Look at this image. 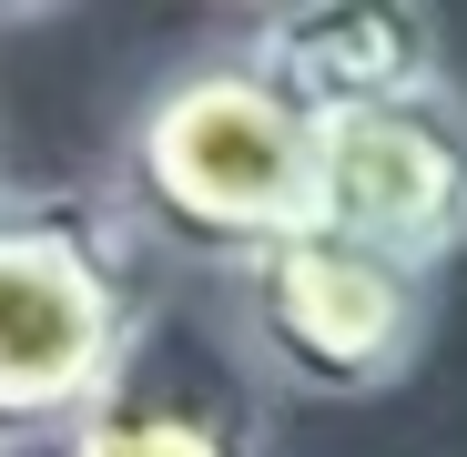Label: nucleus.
Wrapping results in <instances>:
<instances>
[{
    "label": "nucleus",
    "mask_w": 467,
    "mask_h": 457,
    "mask_svg": "<svg viewBox=\"0 0 467 457\" xmlns=\"http://www.w3.org/2000/svg\"><path fill=\"white\" fill-rule=\"evenodd\" d=\"M102 183L163 265L244 285L265 254L326 223V122L295 102V82L254 41L193 51L132 102Z\"/></svg>",
    "instance_id": "1"
},
{
    "label": "nucleus",
    "mask_w": 467,
    "mask_h": 457,
    "mask_svg": "<svg viewBox=\"0 0 467 457\" xmlns=\"http://www.w3.org/2000/svg\"><path fill=\"white\" fill-rule=\"evenodd\" d=\"M163 316V254L112 183L21 193L0 213V457L61 447Z\"/></svg>",
    "instance_id": "2"
},
{
    "label": "nucleus",
    "mask_w": 467,
    "mask_h": 457,
    "mask_svg": "<svg viewBox=\"0 0 467 457\" xmlns=\"http://www.w3.org/2000/svg\"><path fill=\"white\" fill-rule=\"evenodd\" d=\"M427 326H437V275L336 234V223L295 234L234 285L244 356L265 366L275 397H305V407H366L407 387L427 356Z\"/></svg>",
    "instance_id": "3"
},
{
    "label": "nucleus",
    "mask_w": 467,
    "mask_h": 457,
    "mask_svg": "<svg viewBox=\"0 0 467 457\" xmlns=\"http://www.w3.org/2000/svg\"><path fill=\"white\" fill-rule=\"evenodd\" d=\"M326 223L437 275L467 244V92H407L326 122Z\"/></svg>",
    "instance_id": "4"
},
{
    "label": "nucleus",
    "mask_w": 467,
    "mask_h": 457,
    "mask_svg": "<svg viewBox=\"0 0 467 457\" xmlns=\"http://www.w3.org/2000/svg\"><path fill=\"white\" fill-rule=\"evenodd\" d=\"M41 457H285V427L244 336L163 316L152 346L122 366V387Z\"/></svg>",
    "instance_id": "5"
},
{
    "label": "nucleus",
    "mask_w": 467,
    "mask_h": 457,
    "mask_svg": "<svg viewBox=\"0 0 467 457\" xmlns=\"http://www.w3.org/2000/svg\"><path fill=\"white\" fill-rule=\"evenodd\" d=\"M254 51L295 82V102L316 122L447 82V21L417 11V0H285V11L254 21Z\"/></svg>",
    "instance_id": "6"
},
{
    "label": "nucleus",
    "mask_w": 467,
    "mask_h": 457,
    "mask_svg": "<svg viewBox=\"0 0 467 457\" xmlns=\"http://www.w3.org/2000/svg\"><path fill=\"white\" fill-rule=\"evenodd\" d=\"M11 203H21V193H11V173H0V213H11Z\"/></svg>",
    "instance_id": "7"
}]
</instances>
